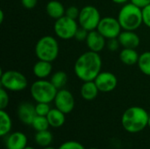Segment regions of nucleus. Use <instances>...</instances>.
<instances>
[{"mask_svg":"<svg viewBox=\"0 0 150 149\" xmlns=\"http://www.w3.org/2000/svg\"><path fill=\"white\" fill-rule=\"evenodd\" d=\"M98 89L101 92H111L112 91L118 83L117 77L111 72H100L94 80Z\"/></svg>","mask_w":150,"mask_h":149,"instance_id":"obj_11","label":"nucleus"},{"mask_svg":"<svg viewBox=\"0 0 150 149\" xmlns=\"http://www.w3.org/2000/svg\"><path fill=\"white\" fill-rule=\"evenodd\" d=\"M89 149H98V148H89Z\"/></svg>","mask_w":150,"mask_h":149,"instance_id":"obj_40","label":"nucleus"},{"mask_svg":"<svg viewBox=\"0 0 150 149\" xmlns=\"http://www.w3.org/2000/svg\"><path fill=\"white\" fill-rule=\"evenodd\" d=\"M26 77L17 70H7L1 73V87L6 90L21 91L27 87Z\"/></svg>","mask_w":150,"mask_h":149,"instance_id":"obj_6","label":"nucleus"},{"mask_svg":"<svg viewBox=\"0 0 150 149\" xmlns=\"http://www.w3.org/2000/svg\"><path fill=\"white\" fill-rule=\"evenodd\" d=\"M120 45L124 48H134L135 49L140 45V37L134 31H124L121 32L118 37Z\"/></svg>","mask_w":150,"mask_h":149,"instance_id":"obj_15","label":"nucleus"},{"mask_svg":"<svg viewBox=\"0 0 150 149\" xmlns=\"http://www.w3.org/2000/svg\"><path fill=\"white\" fill-rule=\"evenodd\" d=\"M4 11L1 10L0 11V23H3L4 22Z\"/></svg>","mask_w":150,"mask_h":149,"instance_id":"obj_36","label":"nucleus"},{"mask_svg":"<svg viewBox=\"0 0 150 149\" xmlns=\"http://www.w3.org/2000/svg\"><path fill=\"white\" fill-rule=\"evenodd\" d=\"M113 3H115V4H125V3H127L128 0H112Z\"/></svg>","mask_w":150,"mask_h":149,"instance_id":"obj_35","label":"nucleus"},{"mask_svg":"<svg viewBox=\"0 0 150 149\" xmlns=\"http://www.w3.org/2000/svg\"><path fill=\"white\" fill-rule=\"evenodd\" d=\"M58 149H85L84 147L77 141H69L62 143Z\"/></svg>","mask_w":150,"mask_h":149,"instance_id":"obj_28","label":"nucleus"},{"mask_svg":"<svg viewBox=\"0 0 150 149\" xmlns=\"http://www.w3.org/2000/svg\"><path fill=\"white\" fill-rule=\"evenodd\" d=\"M47 119L49 122L50 126L54 128H58L62 126L65 123V113H63L57 108L51 109L47 115Z\"/></svg>","mask_w":150,"mask_h":149,"instance_id":"obj_19","label":"nucleus"},{"mask_svg":"<svg viewBox=\"0 0 150 149\" xmlns=\"http://www.w3.org/2000/svg\"><path fill=\"white\" fill-rule=\"evenodd\" d=\"M42 149H55L54 148H52V147H50V146H48V147H46V148H43Z\"/></svg>","mask_w":150,"mask_h":149,"instance_id":"obj_37","label":"nucleus"},{"mask_svg":"<svg viewBox=\"0 0 150 149\" xmlns=\"http://www.w3.org/2000/svg\"><path fill=\"white\" fill-rule=\"evenodd\" d=\"M67 80H68V76H67V74L63 71H57L55 72L52 77H51V80L50 82L53 83V85L59 90H62L66 83H67Z\"/></svg>","mask_w":150,"mask_h":149,"instance_id":"obj_23","label":"nucleus"},{"mask_svg":"<svg viewBox=\"0 0 150 149\" xmlns=\"http://www.w3.org/2000/svg\"><path fill=\"white\" fill-rule=\"evenodd\" d=\"M12 123L10 115L4 111L0 110V136L7 135L11 130Z\"/></svg>","mask_w":150,"mask_h":149,"instance_id":"obj_21","label":"nucleus"},{"mask_svg":"<svg viewBox=\"0 0 150 149\" xmlns=\"http://www.w3.org/2000/svg\"><path fill=\"white\" fill-rule=\"evenodd\" d=\"M35 110H36L37 115L47 117V115L48 114L51 109H50L49 104L47 103H37V105H35Z\"/></svg>","mask_w":150,"mask_h":149,"instance_id":"obj_26","label":"nucleus"},{"mask_svg":"<svg viewBox=\"0 0 150 149\" xmlns=\"http://www.w3.org/2000/svg\"><path fill=\"white\" fill-rule=\"evenodd\" d=\"M37 116L35 106L28 102L21 103L18 107V119L25 125L31 126L34 118Z\"/></svg>","mask_w":150,"mask_h":149,"instance_id":"obj_12","label":"nucleus"},{"mask_svg":"<svg viewBox=\"0 0 150 149\" xmlns=\"http://www.w3.org/2000/svg\"><path fill=\"white\" fill-rule=\"evenodd\" d=\"M52 68H52V64L50 61L39 60V61H37L34 64L33 71L35 76H37L38 78L43 79V78L47 77L50 75Z\"/></svg>","mask_w":150,"mask_h":149,"instance_id":"obj_18","label":"nucleus"},{"mask_svg":"<svg viewBox=\"0 0 150 149\" xmlns=\"http://www.w3.org/2000/svg\"><path fill=\"white\" fill-rule=\"evenodd\" d=\"M148 126L150 128V116H149V125H148Z\"/></svg>","mask_w":150,"mask_h":149,"instance_id":"obj_39","label":"nucleus"},{"mask_svg":"<svg viewBox=\"0 0 150 149\" xmlns=\"http://www.w3.org/2000/svg\"><path fill=\"white\" fill-rule=\"evenodd\" d=\"M149 119V115L144 108L132 106L124 112L121 118V124L127 132L138 133L148 126Z\"/></svg>","mask_w":150,"mask_h":149,"instance_id":"obj_2","label":"nucleus"},{"mask_svg":"<svg viewBox=\"0 0 150 149\" xmlns=\"http://www.w3.org/2000/svg\"><path fill=\"white\" fill-rule=\"evenodd\" d=\"M102 60L98 53L88 51L76 60L74 71L76 76L83 82L94 81L101 71Z\"/></svg>","mask_w":150,"mask_h":149,"instance_id":"obj_1","label":"nucleus"},{"mask_svg":"<svg viewBox=\"0 0 150 149\" xmlns=\"http://www.w3.org/2000/svg\"><path fill=\"white\" fill-rule=\"evenodd\" d=\"M130 1H131L132 4L138 6L141 9H143L147 5L150 4V0H130Z\"/></svg>","mask_w":150,"mask_h":149,"instance_id":"obj_34","label":"nucleus"},{"mask_svg":"<svg viewBox=\"0 0 150 149\" xmlns=\"http://www.w3.org/2000/svg\"><path fill=\"white\" fill-rule=\"evenodd\" d=\"M101 20L98 10L92 5H86L80 11L78 21L81 27L91 32L96 30Z\"/></svg>","mask_w":150,"mask_h":149,"instance_id":"obj_7","label":"nucleus"},{"mask_svg":"<svg viewBox=\"0 0 150 149\" xmlns=\"http://www.w3.org/2000/svg\"><path fill=\"white\" fill-rule=\"evenodd\" d=\"M139 58L140 55L134 48H124L120 54V61L127 66H132L138 63Z\"/></svg>","mask_w":150,"mask_h":149,"instance_id":"obj_20","label":"nucleus"},{"mask_svg":"<svg viewBox=\"0 0 150 149\" xmlns=\"http://www.w3.org/2000/svg\"><path fill=\"white\" fill-rule=\"evenodd\" d=\"M98 89L94 81L84 82L81 87V96L84 100L91 101L95 99L98 94Z\"/></svg>","mask_w":150,"mask_h":149,"instance_id":"obj_16","label":"nucleus"},{"mask_svg":"<svg viewBox=\"0 0 150 149\" xmlns=\"http://www.w3.org/2000/svg\"><path fill=\"white\" fill-rule=\"evenodd\" d=\"M34 141L36 144L40 147L46 148L50 146L53 141V134L48 130L37 132L34 136Z\"/></svg>","mask_w":150,"mask_h":149,"instance_id":"obj_22","label":"nucleus"},{"mask_svg":"<svg viewBox=\"0 0 150 149\" xmlns=\"http://www.w3.org/2000/svg\"><path fill=\"white\" fill-rule=\"evenodd\" d=\"M54 101L56 108L65 114L70 113L75 107L74 97L68 90H59Z\"/></svg>","mask_w":150,"mask_h":149,"instance_id":"obj_10","label":"nucleus"},{"mask_svg":"<svg viewBox=\"0 0 150 149\" xmlns=\"http://www.w3.org/2000/svg\"><path fill=\"white\" fill-rule=\"evenodd\" d=\"M137 64L144 75L150 76V52H145L142 54Z\"/></svg>","mask_w":150,"mask_h":149,"instance_id":"obj_24","label":"nucleus"},{"mask_svg":"<svg viewBox=\"0 0 150 149\" xmlns=\"http://www.w3.org/2000/svg\"><path fill=\"white\" fill-rule=\"evenodd\" d=\"M35 54L39 60L52 62L59 54L57 40L52 36H44L38 40L35 46Z\"/></svg>","mask_w":150,"mask_h":149,"instance_id":"obj_5","label":"nucleus"},{"mask_svg":"<svg viewBox=\"0 0 150 149\" xmlns=\"http://www.w3.org/2000/svg\"><path fill=\"white\" fill-rule=\"evenodd\" d=\"M33 128L36 131V132H40V131H45V130H48V127L50 126L49 122L47 119V117L45 116H39L37 115L32 125Z\"/></svg>","mask_w":150,"mask_h":149,"instance_id":"obj_25","label":"nucleus"},{"mask_svg":"<svg viewBox=\"0 0 150 149\" xmlns=\"http://www.w3.org/2000/svg\"><path fill=\"white\" fill-rule=\"evenodd\" d=\"M120 43L118 40V38H114V39H110L107 42V47L110 51H116L118 50L119 47H120Z\"/></svg>","mask_w":150,"mask_h":149,"instance_id":"obj_32","label":"nucleus"},{"mask_svg":"<svg viewBox=\"0 0 150 149\" xmlns=\"http://www.w3.org/2000/svg\"><path fill=\"white\" fill-rule=\"evenodd\" d=\"M79 14H80V11L78 10L77 7L76 6H69L66 11H65V15L72 19H76L78 18L79 17Z\"/></svg>","mask_w":150,"mask_h":149,"instance_id":"obj_29","label":"nucleus"},{"mask_svg":"<svg viewBox=\"0 0 150 149\" xmlns=\"http://www.w3.org/2000/svg\"><path fill=\"white\" fill-rule=\"evenodd\" d=\"M88 33H89V31H87L86 29H84V28H83V27H78L77 30H76V32L74 38H75L76 40L83 41V40H84L87 39Z\"/></svg>","mask_w":150,"mask_h":149,"instance_id":"obj_30","label":"nucleus"},{"mask_svg":"<svg viewBox=\"0 0 150 149\" xmlns=\"http://www.w3.org/2000/svg\"><path fill=\"white\" fill-rule=\"evenodd\" d=\"M22 5L28 10L34 8L37 4V0H21Z\"/></svg>","mask_w":150,"mask_h":149,"instance_id":"obj_33","label":"nucleus"},{"mask_svg":"<svg viewBox=\"0 0 150 149\" xmlns=\"http://www.w3.org/2000/svg\"><path fill=\"white\" fill-rule=\"evenodd\" d=\"M121 25L118 18L112 17H105L101 18L97 30L105 38V39H114L118 38L121 32Z\"/></svg>","mask_w":150,"mask_h":149,"instance_id":"obj_9","label":"nucleus"},{"mask_svg":"<svg viewBox=\"0 0 150 149\" xmlns=\"http://www.w3.org/2000/svg\"><path fill=\"white\" fill-rule=\"evenodd\" d=\"M9 105V96L6 90L3 87L0 89V110H4Z\"/></svg>","mask_w":150,"mask_h":149,"instance_id":"obj_27","label":"nucleus"},{"mask_svg":"<svg viewBox=\"0 0 150 149\" xmlns=\"http://www.w3.org/2000/svg\"><path fill=\"white\" fill-rule=\"evenodd\" d=\"M46 11L49 17L54 19H58L65 15L66 10L64 9V6L61 2L56 0H52L47 3L46 6Z\"/></svg>","mask_w":150,"mask_h":149,"instance_id":"obj_17","label":"nucleus"},{"mask_svg":"<svg viewBox=\"0 0 150 149\" xmlns=\"http://www.w3.org/2000/svg\"><path fill=\"white\" fill-rule=\"evenodd\" d=\"M78 26L75 19H72L66 15L56 19L54 23V32L62 40H69L75 37Z\"/></svg>","mask_w":150,"mask_h":149,"instance_id":"obj_8","label":"nucleus"},{"mask_svg":"<svg viewBox=\"0 0 150 149\" xmlns=\"http://www.w3.org/2000/svg\"><path fill=\"white\" fill-rule=\"evenodd\" d=\"M27 146V137L21 132H14L7 136L5 147L7 149H24Z\"/></svg>","mask_w":150,"mask_h":149,"instance_id":"obj_14","label":"nucleus"},{"mask_svg":"<svg viewBox=\"0 0 150 149\" xmlns=\"http://www.w3.org/2000/svg\"><path fill=\"white\" fill-rule=\"evenodd\" d=\"M31 95L37 103H51L54 100L58 90L51 82L38 80L31 85Z\"/></svg>","mask_w":150,"mask_h":149,"instance_id":"obj_4","label":"nucleus"},{"mask_svg":"<svg viewBox=\"0 0 150 149\" xmlns=\"http://www.w3.org/2000/svg\"><path fill=\"white\" fill-rule=\"evenodd\" d=\"M118 20L121 28L126 31H134L143 23L142 9L134 4H127L119 12Z\"/></svg>","mask_w":150,"mask_h":149,"instance_id":"obj_3","label":"nucleus"},{"mask_svg":"<svg viewBox=\"0 0 150 149\" xmlns=\"http://www.w3.org/2000/svg\"><path fill=\"white\" fill-rule=\"evenodd\" d=\"M86 43L91 51L99 53L105 46V38L98 30H93L89 32Z\"/></svg>","mask_w":150,"mask_h":149,"instance_id":"obj_13","label":"nucleus"},{"mask_svg":"<svg viewBox=\"0 0 150 149\" xmlns=\"http://www.w3.org/2000/svg\"><path fill=\"white\" fill-rule=\"evenodd\" d=\"M24 149H35L34 148H33V147H30V146H26L25 148Z\"/></svg>","mask_w":150,"mask_h":149,"instance_id":"obj_38","label":"nucleus"},{"mask_svg":"<svg viewBox=\"0 0 150 149\" xmlns=\"http://www.w3.org/2000/svg\"><path fill=\"white\" fill-rule=\"evenodd\" d=\"M142 18L143 23L150 28V4L142 9Z\"/></svg>","mask_w":150,"mask_h":149,"instance_id":"obj_31","label":"nucleus"}]
</instances>
